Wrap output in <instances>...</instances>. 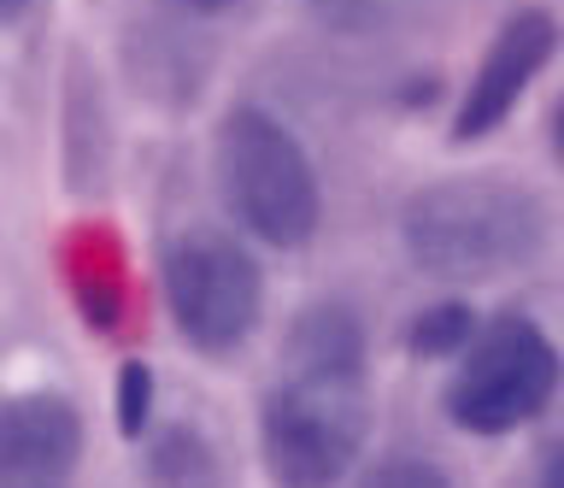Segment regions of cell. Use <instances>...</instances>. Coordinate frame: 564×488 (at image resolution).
Instances as JSON below:
<instances>
[{"label":"cell","instance_id":"obj_1","mask_svg":"<svg viewBox=\"0 0 564 488\" xmlns=\"http://www.w3.org/2000/svg\"><path fill=\"white\" fill-rule=\"evenodd\" d=\"M400 241L430 276L488 283L546 248V206L506 177H447L405 200Z\"/></svg>","mask_w":564,"mask_h":488},{"label":"cell","instance_id":"obj_2","mask_svg":"<svg viewBox=\"0 0 564 488\" xmlns=\"http://www.w3.org/2000/svg\"><path fill=\"white\" fill-rule=\"evenodd\" d=\"M218 183L247 236L271 248H306L317 236V171L294 130L264 107H236L218 130Z\"/></svg>","mask_w":564,"mask_h":488},{"label":"cell","instance_id":"obj_3","mask_svg":"<svg viewBox=\"0 0 564 488\" xmlns=\"http://www.w3.org/2000/svg\"><path fill=\"white\" fill-rule=\"evenodd\" d=\"M564 359L535 318H494L465 347V365L447 382V417L470 435H511L553 406Z\"/></svg>","mask_w":564,"mask_h":488},{"label":"cell","instance_id":"obj_4","mask_svg":"<svg viewBox=\"0 0 564 488\" xmlns=\"http://www.w3.org/2000/svg\"><path fill=\"white\" fill-rule=\"evenodd\" d=\"M264 465L282 488H335L365 447V377H289L259 417Z\"/></svg>","mask_w":564,"mask_h":488},{"label":"cell","instance_id":"obj_5","mask_svg":"<svg viewBox=\"0 0 564 488\" xmlns=\"http://www.w3.org/2000/svg\"><path fill=\"white\" fill-rule=\"evenodd\" d=\"M165 306L188 347L200 354H229L253 336L264 289H259V265L241 241L212 236V230H188L176 248L165 253Z\"/></svg>","mask_w":564,"mask_h":488},{"label":"cell","instance_id":"obj_6","mask_svg":"<svg viewBox=\"0 0 564 488\" xmlns=\"http://www.w3.org/2000/svg\"><path fill=\"white\" fill-rule=\"evenodd\" d=\"M553 54H558V19L553 12H541V7L511 12V19L494 30L470 89L458 95V112H453L458 142H482V135L500 130L506 118L518 112V100L529 95V83L553 65Z\"/></svg>","mask_w":564,"mask_h":488},{"label":"cell","instance_id":"obj_7","mask_svg":"<svg viewBox=\"0 0 564 488\" xmlns=\"http://www.w3.org/2000/svg\"><path fill=\"white\" fill-rule=\"evenodd\" d=\"M83 465V412L65 394L0 400V488H70Z\"/></svg>","mask_w":564,"mask_h":488},{"label":"cell","instance_id":"obj_8","mask_svg":"<svg viewBox=\"0 0 564 488\" xmlns=\"http://www.w3.org/2000/svg\"><path fill=\"white\" fill-rule=\"evenodd\" d=\"M282 371L289 377H365V329L347 306H306L282 341Z\"/></svg>","mask_w":564,"mask_h":488},{"label":"cell","instance_id":"obj_9","mask_svg":"<svg viewBox=\"0 0 564 488\" xmlns=\"http://www.w3.org/2000/svg\"><path fill=\"white\" fill-rule=\"evenodd\" d=\"M153 488H218V459L194 430H165L153 442Z\"/></svg>","mask_w":564,"mask_h":488},{"label":"cell","instance_id":"obj_10","mask_svg":"<svg viewBox=\"0 0 564 488\" xmlns=\"http://www.w3.org/2000/svg\"><path fill=\"white\" fill-rule=\"evenodd\" d=\"M476 312L465 306V301H441V306H430V312H417L412 318V354H423V359H447V354H465V347L476 341Z\"/></svg>","mask_w":564,"mask_h":488},{"label":"cell","instance_id":"obj_11","mask_svg":"<svg viewBox=\"0 0 564 488\" xmlns=\"http://www.w3.org/2000/svg\"><path fill=\"white\" fill-rule=\"evenodd\" d=\"M148 400H153L148 365H123V371H118V424H123V435L148 430Z\"/></svg>","mask_w":564,"mask_h":488},{"label":"cell","instance_id":"obj_12","mask_svg":"<svg viewBox=\"0 0 564 488\" xmlns=\"http://www.w3.org/2000/svg\"><path fill=\"white\" fill-rule=\"evenodd\" d=\"M365 488H453V482H447V470H441V465L405 453V459H382L377 470H370Z\"/></svg>","mask_w":564,"mask_h":488},{"label":"cell","instance_id":"obj_13","mask_svg":"<svg viewBox=\"0 0 564 488\" xmlns=\"http://www.w3.org/2000/svg\"><path fill=\"white\" fill-rule=\"evenodd\" d=\"M541 488H564V442L541 459Z\"/></svg>","mask_w":564,"mask_h":488},{"label":"cell","instance_id":"obj_14","mask_svg":"<svg viewBox=\"0 0 564 488\" xmlns=\"http://www.w3.org/2000/svg\"><path fill=\"white\" fill-rule=\"evenodd\" d=\"M183 7H188V12H229L236 0H183Z\"/></svg>","mask_w":564,"mask_h":488},{"label":"cell","instance_id":"obj_15","mask_svg":"<svg viewBox=\"0 0 564 488\" xmlns=\"http://www.w3.org/2000/svg\"><path fill=\"white\" fill-rule=\"evenodd\" d=\"M24 7H30V0H0V24H12V19H24Z\"/></svg>","mask_w":564,"mask_h":488},{"label":"cell","instance_id":"obj_16","mask_svg":"<svg viewBox=\"0 0 564 488\" xmlns=\"http://www.w3.org/2000/svg\"><path fill=\"white\" fill-rule=\"evenodd\" d=\"M553 148H558V160H564V100H558V112H553Z\"/></svg>","mask_w":564,"mask_h":488}]
</instances>
